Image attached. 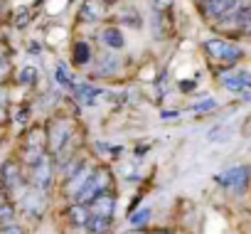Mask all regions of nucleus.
Here are the masks:
<instances>
[{
	"instance_id": "c756f323",
	"label": "nucleus",
	"mask_w": 251,
	"mask_h": 234,
	"mask_svg": "<svg viewBox=\"0 0 251 234\" xmlns=\"http://www.w3.org/2000/svg\"><path fill=\"white\" fill-rule=\"evenodd\" d=\"M195 3H197V5H207V3H209V0H195Z\"/></svg>"
},
{
	"instance_id": "f8f14e48",
	"label": "nucleus",
	"mask_w": 251,
	"mask_h": 234,
	"mask_svg": "<svg viewBox=\"0 0 251 234\" xmlns=\"http://www.w3.org/2000/svg\"><path fill=\"white\" fill-rule=\"evenodd\" d=\"M111 222L113 219H108V217H99V214H89V219H86V229L91 232V234H106L108 229H111Z\"/></svg>"
},
{
	"instance_id": "a878e982",
	"label": "nucleus",
	"mask_w": 251,
	"mask_h": 234,
	"mask_svg": "<svg viewBox=\"0 0 251 234\" xmlns=\"http://www.w3.org/2000/svg\"><path fill=\"white\" fill-rule=\"evenodd\" d=\"M25 23H27V13H25V10H23V13H20V15H18V20H15V25H18V27H23V25H25Z\"/></svg>"
},
{
	"instance_id": "dca6fc26",
	"label": "nucleus",
	"mask_w": 251,
	"mask_h": 234,
	"mask_svg": "<svg viewBox=\"0 0 251 234\" xmlns=\"http://www.w3.org/2000/svg\"><path fill=\"white\" fill-rule=\"evenodd\" d=\"M72 59H74V64H86V62L91 59L89 45H86V42H76V45H74V52H72Z\"/></svg>"
},
{
	"instance_id": "5701e85b",
	"label": "nucleus",
	"mask_w": 251,
	"mask_h": 234,
	"mask_svg": "<svg viewBox=\"0 0 251 234\" xmlns=\"http://www.w3.org/2000/svg\"><path fill=\"white\" fill-rule=\"evenodd\" d=\"M214 106H217V101H214V99H204V101L195 104V106H192V111H195V113H202V111H212Z\"/></svg>"
},
{
	"instance_id": "bb28decb",
	"label": "nucleus",
	"mask_w": 251,
	"mask_h": 234,
	"mask_svg": "<svg viewBox=\"0 0 251 234\" xmlns=\"http://www.w3.org/2000/svg\"><path fill=\"white\" fill-rule=\"evenodd\" d=\"M148 234H175L173 229H153V232H148Z\"/></svg>"
},
{
	"instance_id": "0eeeda50",
	"label": "nucleus",
	"mask_w": 251,
	"mask_h": 234,
	"mask_svg": "<svg viewBox=\"0 0 251 234\" xmlns=\"http://www.w3.org/2000/svg\"><path fill=\"white\" fill-rule=\"evenodd\" d=\"M244 5V0H209L204 8V15L212 18V20H224L226 15H231L236 8Z\"/></svg>"
},
{
	"instance_id": "39448f33",
	"label": "nucleus",
	"mask_w": 251,
	"mask_h": 234,
	"mask_svg": "<svg viewBox=\"0 0 251 234\" xmlns=\"http://www.w3.org/2000/svg\"><path fill=\"white\" fill-rule=\"evenodd\" d=\"M249 178H251V168H249V165H234V168L219 173V175H217V182L224 185V187L244 190L246 182H249Z\"/></svg>"
},
{
	"instance_id": "412c9836",
	"label": "nucleus",
	"mask_w": 251,
	"mask_h": 234,
	"mask_svg": "<svg viewBox=\"0 0 251 234\" xmlns=\"http://www.w3.org/2000/svg\"><path fill=\"white\" fill-rule=\"evenodd\" d=\"M35 79H37V72H35L32 67H25V69L20 72V81H23V84L30 86V84H35Z\"/></svg>"
},
{
	"instance_id": "9d476101",
	"label": "nucleus",
	"mask_w": 251,
	"mask_h": 234,
	"mask_svg": "<svg viewBox=\"0 0 251 234\" xmlns=\"http://www.w3.org/2000/svg\"><path fill=\"white\" fill-rule=\"evenodd\" d=\"M103 5H106L103 0H86V3L81 5V10H79V20H81V23L101 20V18H103V13H106V8H103Z\"/></svg>"
},
{
	"instance_id": "20e7f679",
	"label": "nucleus",
	"mask_w": 251,
	"mask_h": 234,
	"mask_svg": "<svg viewBox=\"0 0 251 234\" xmlns=\"http://www.w3.org/2000/svg\"><path fill=\"white\" fill-rule=\"evenodd\" d=\"M204 50H207V54H209L212 59H217V62H239V59L244 57V52H241L236 45L226 42V40H209V42L204 45Z\"/></svg>"
},
{
	"instance_id": "6e6552de",
	"label": "nucleus",
	"mask_w": 251,
	"mask_h": 234,
	"mask_svg": "<svg viewBox=\"0 0 251 234\" xmlns=\"http://www.w3.org/2000/svg\"><path fill=\"white\" fill-rule=\"evenodd\" d=\"M222 84L224 89L229 91H244L251 86V72H244V69H234L229 74H222Z\"/></svg>"
},
{
	"instance_id": "ddd939ff",
	"label": "nucleus",
	"mask_w": 251,
	"mask_h": 234,
	"mask_svg": "<svg viewBox=\"0 0 251 234\" xmlns=\"http://www.w3.org/2000/svg\"><path fill=\"white\" fill-rule=\"evenodd\" d=\"M3 180H5L8 190H15V187L23 185V178H20V170H18L15 163H5V168H3Z\"/></svg>"
},
{
	"instance_id": "cd10ccee",
	"label": "nucleus",
	"mask_w": 251,
	"mask_h": 234,
	"mask_svg": "<svg viewBox=\"0 0 251 234\" xmlns=\"http://www.w3.org/2000/svg\"><path fill=\"white\" fill-rule=\"evenodd\" d=\"M126 234H148V232H143V229H128Z\"/></svg>"
},
{
	"instance_id": "4468645a",
	"label": "nucleus",
	"mask_w": 251,
	"mask_h": 234,
	"mask_svg": "<svg viewBox=\"0 0 251 234\" xmlns=\"http://www.w3.org/2000/svg\"><path fill=\"white\" fill-rule=\"evenodd\" d=\"M69 219H72L74 227H84L86 219H89V207H86L84 202H74V205L69 207Z\"/></svg>"
},
{
	"instance_id": "2eb2a0df",
	"label": "nucleus",
	"mask_w": 251,
	"mask_h": 234,
	"mask_svg": "<svg viewBox=\"0 0 251 234\" xmlns=\"http://www.w3.org/2000/svg\"><path fill=\"white\" fill-rule=\"evenodd\" d=\"M101 37H103L106 47H111V50H121L123 47V35H121L118 27H106Z\"/></svg>"
},
{
	"instance_id": "4be33fe9",
	"label": "nucleus",
	"mask_w": 251,
	"mask_h": 234,
	"mask_svg": "<svg viewBox=\"0 0 251 234\" xmlns=\"http://www.w3.org/2000/svg\"><path fill=\"white\" fill-rule=\"evenodd\" d=\"M148 217H151V212H148V209H141V212H131V224L141 227V224H146V222H148Z\"/></svg>"
},
{
	"instance_id": "f257e3e1",
	"label": "nucleus",
	"mask_w": 251,
	"mask_h": 234,
	"mask_svg": "<svg viewBox=\"0 0 251 234\" xmlns=\"http://www.w3.org/2000/svg\"><path fill=\"white\" fill-rule=\"evenodd\" d=\"M72 138H74V126H72L69 119H54L47 126V146H50V153L54 158L64 160L69 156Z\"/></svg>"
},
{
	"instance_id": "c85d7f7f",
	"label": "nucleus",
	"mask_w": 251,
	"mask_h": 234,
	"mask_svg": "<svg viewBox=\"0 0 251 234\" xmlns=\"http://www.w3.org/2000/svg\"><path fill=\"white\" fill-rule=\"evenodd\" d=\"M5 121V111H3V106H0V124Z\"/></svg>"
},
{
	"instance_id": "f3484780",
	"label": "nucleus",
	"mask_w": 251,
	"mask_h": 234,
	"mask_svg": "<svg viewBox=\"0 0 251 234\" xmlns=\"http://www.w3.org/2000/svg\"><path fill=\"white\" fill-rule=\"evenodd\" d=\"M173 15H170V10H165V13H158V37H168L173 30Z\"/></svg>"
},
{
	"instance_id": "a211bd4d",
	"label": "nucleus",
	"mask_w": 251,
	"mask_h": 234,
	"mask_svg": "<svg viewBox=\"0 0 251 234\" xmlns=\"http://www.w3.org/2000/svg\"><path fill=\"white\" fill-rule=\"evenodd\" d=\"M126 25H131V27H141V15H138V10H133V8H128V10H126L123 13V18H121Z\"/></svg>"
},
{
	"instance_id": "1a4fd4ad",
	"label": "nucleus",
	"mask_w": 251,
	"mask_h": 234,
	"mask_svg": "<svg viewBox=\"0 0 251 234\" xmlns=\"http://www.w3.org/2000/svg\"><path fill=\"white\" fill-rule=\"evenodd\" d=\"M23 207H25L27 214L40 217V214L45 212V195H42V190H37V187L27 190V192L23 195Z\"/></svg>"
},
{
	"instance_id": "f03ea898",
	"label": "nucleus",
	"mask_w": 251,
	"mask_h": 234,
	"mask_svg": "<svg viewBox=\"0 0 251 234\" xmlns=\"http://www.w3.org/2000/svg\"><path fill=\"white\" fill-rule=\"evenodd\" d=\"M108 185H111V173H108L106 168H94V173L89 175V180H86V185H84V190L76 195V202H84V205H86V202L94 200L96 195L106 192Z\"/></svg>"
},
{
	"instance_id": "7ed1b4c3",
	"label": "nucleus",
	"mask_w": 251,
	"mask_h": 234,
	"mask_svg": "<svg viewBox=\"0 0 251 234\" xmlns=\"http://www.w3.org/2000/svg\"><path fill=\"white\" fill-rule=\"evenodd\" d=\"M52 178H54V165H52V156L42 153L35 163H32V187L37 190H47L52 185Z\"/></svg>"
},
{
	"instance_id": "423d86ee",
	"label": "nucleus",
	"mask_w": 251,
	"mask_h": 234,
	"mask_svg": "<svg viewBox=\"0 0 251 234\" xmlns=\"http://www.w3.org/2000/svg\"><path fill=\"white\" fill-rule=\"evenodd\" d=\"M86 207H89V214H99V217L113 219V212H116V195H113L111 190H106V192L96 195L94 200H89Z\"/></svg>"
},
{
	"instance_id": "7c9ffc66",
	"label": "nucleus",
	"mask_w": 251,
	"mask_h": 234,
	"mask_svg": "<svg viewBox=\"0 0 251 234\" xmlns=\"http://www.w3.org/2000/svg\"><path fill=\"white\" fill-rule=\"evenodd\" d=\"M103 3H106V5H113V3H118V0H103Z\"/></svg>"
},
{
	"instance_id": "9b49d317",
	"label": "nucleus",
	"mask_w": 251,
	"mask_h": 234,
	"mask_svg": "<svg viewBox=\"0 0 251 234\" xmlns=\"http://www.w3.org/2000/svg\"><path fill=\"white\" fill-rule=\"evenodd\" d=\"M91 173H94V168H91V165H84L81 170H76V173H74V175L69 178L67 192L76 197V195H79V192L84 190V185H86V180H89V175H91Z\"/></svg>"
},
{
	"instance_id": "6ab92c4d",
	"label": "nucleus",
	"mask_w": 251,
	"mask_h": 234,
	"mask_svg": "<svg viewBox=\"0 0 251 234\" xmlns=\"http://www.w3.org/2000/svg\"><path fill=\"white\" fill-rule=\"evenodd\" d=\"M54 77H57V81H59L62 86H72V89H74V81H72V77H69V72H67L64 64H59V67L54 69Z\"/></svg>"
},
{
	"instance_id": "b1692460",
	"label": "nucleus",
	"mask_w": 251,
	"mask_h": 234,
	"mask_svg": "<svg viewBox=\"0 0 251 234\" xmlns=\"http://www.w3.org/2000/svg\"><path fill=\"white\" fill-rule=\"evenodd\" d=\"M151 5H153L155 13H165V10L173 8V0H151Z\"/></svg>"
},
{
	"instance_id": "aec40b11",
	"label": "nucleus",
	"mask_w": 251,
	"mask_h": 234,
	"mask_svg": "<svg viewBox=\"0 0 251 234\" xmlns=\"http://www.w3.org/2000/svg\"><path fill=\"white\" fill-rule=\"evenodd\" d=\"M13 219H15V209H13V205L0 202V224H10Z\"/></svg>"
},
{
	"instance_id": "393cba45",
	"label": "nucleus",
	"mask_w": 251,
	"mask_h": 234,
	"mask_svg": "<svg viewBox=\"0 0 251 234\" xmlns=\"http://www.w3.org/2000/svg\"><path fill=\"white\" fill-rule=\"evenodd\" d=\"M0 234H25V232H23L18 224H13V222H10V224H5V227H3V232H0Z\"/></svg>"
}]
</instances>
